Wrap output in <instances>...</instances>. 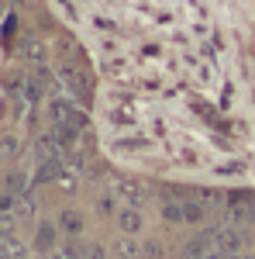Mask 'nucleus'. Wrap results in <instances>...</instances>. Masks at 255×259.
Here are the masks:
<instances>
[{
    "label": "nucleus",
    "instance_id": "1",
    "mask_svg": "<svg viewBox=\"0 0 255 259\" xmlns=\"http://www.w3.org/2000/svg\"><path fill=\"white\" fill-rule=\"evenodd\" d=\"M48 121L52 124H76V128H83V114L76 111V104L69 97H52L48 100Z\"/></svg>",
    "mask_w": 255,
    "mask_h": 259
},
{
    "label": "nucleus",
    "instance_id": "2",
    "mask_svg": "<svg viewBox=\"0 0 255 259\" xmlns=\"http://www.w3.org/2000/svg\"><path fill=\"white\" fill-rule=\"evenodd\" d=\"M214 245L221 252H241L245 235H241V228H235V225H217L214 228Z\"/></svg>",
    "mask_w": 255,
    "mask_h": 259
},
{
    "label": "nucleus",
    "instance_id": "3",
    "mask_svg": "<svg viewBox=\"0 0 255 259\" xmlns=\"http://www.w3.org/2000/svg\"><path fill=\"white\" fill-rule=\"evenodd\" d=\"M35 249H38L41 256L56 252V249H59V225H52V221H41L38 232H35Z\"/></svg>",
    "mask_w": 255,
    "mask_h": 259
},
{
    "label": "nucleus",
    "instance_id": "4",
    "mask_svg": "<svg viewBox=\"0 0 255 259\" xmlns=\"http://www.w3.org/2000/svg\"><path fill=\"white\" fill-rule=\"evenodd\" d=\"M211 242H214V228H207V232H200L196 239L186 242V249H183V259H203L211 252Z\"/></svg>",
    "mask_w": 255,
    "mask_h": 259
},
{
    "label": "nucleus",
    "instance_id": "5",
    "mask_svg": "<svg viewBox=\"0 0 255 259\" xmlns=\"http://www.w3.org/2000/svg\"><path fill=\"white\" fill-rule=\"evenodd\" d=\"M118 228L124 235H138V232H141V211H138L135 204H128V207L118 211Z\"/></svg>",
    "mask_w": 255,
    "mask_h": 259
},
{
    "label": "nucleus",
    "instance_id": "6",
    "mask_svg": "<svg viewBox=\"0 0 255 259\" xmlns=\"http://www.w3.org/2000/svg\"><path fill=\"white\" fill-rule=\"evenodd\" d=\"M66 169V159H38V173H35V183H52V180L62 177Z\"/></svg>",
    "mask_w": 255,
    "mask_h": 259
},
{
    "label": "nucleus",
    "instance_id": "7",
    "mask_svg": "<svg viewBox=\"0 0 255 259\" xmlns=\"http://www.w3.org/2000/svg\"><path fill=\"white\" fill-rule=\"evenodd\" d=\"M56 225H59V232H66L69 239H79V232H83V225H86V221H83L79 211H62Z\"/></svg>",
    "mask_w": 255,
    "mask_h": 259
},
{
    "label": "nucleus",
    "instance_id": "8",
    "mask_svg": "<svg viewBox=\"0 0 255 259\" xmlns=\"http://www.w3.org/2000/svg\"><path fill=\"white\" fill-rule=\"evenodd\" d=\"M207 214H211V207L203 200H183V221L186 225H203Z\"/></svg>",
    "mask_w": 255,
    "mask_h": 259
},
{
    "label": "nucleus",
    "instance_id": "9",
    "mask_svg": "<svg viewBox=\"0 0 255 259\" xmlns=\"http://www.w3.org/2000/svg\"><path fill=\"white\" fill-rule=\"evenodd\" d=\"M118 197H124L128 204H135V207H138V204L145 200V190L138 187L135 180H121V183H118Z\"/></svg>",
    "mask_w": 255,
    "mask_h": 259
},
{
    "label": "nucleus",
    "instance_id": "10",
    "mask_svg": "<svg viewBox=\"0 0 255 259\" xmlns=\"http://www.w3.org/2000/svg\"><path fill=\"white\" fill-rule=\"evenodd\" d=\"M114 252L121 259H141V242H135L131 235H124L121 242H114Z\"/></svg>",
    "mask_w": 255,
    "mask_h": 259
},
{
    "label": "nucleus",
    "instance_id": "11",
    "mask_svg": "<svg viewBox=\"0 0 255 259\" xmlns=\"http://www.w3.org/2000/svg\"><path fill=\"white\" fill-rule=\"evenodd\" d=\"M28 173H21V169H14V173H7V194L11 197H21V194H28Z\"/></svg>",
    "mask_w": 255,
    "mask_h": 259
},
{
    "label": "nucleus",
    "instance_id": "12",
    "mask_svg": "<svg viewBox=\"0 0 255 259\" xmlns=\"http://www.w3.org/2000/svg\"><path fill=\"white\" fill-rule=\"evenodd\" d=\"M56 259H86V245H79L76 239L62 242L59 249H56Z\"/></svg>",
    "mask_w": 255,
    "mask_h": 259
},
{
    "label": "nucleus",
    "instance_id": "13",
    "mask_svg": "<svg viewBox=\"0 0 255 259\" xmlns=\"http://www.w3.org/2000/svg\"><path fill=\"white\" fill-rule=\"evenodd\" d=\"M35 200H31V194H21V197H14V218L21 221H28V218H35Z\"/></svg>",
    "mask_w": 255,
    "mask_h": 259
},
{
    "label": "nucleus",
    "instance_id": "14",
    "mask_svg": "<svg viewBox=\"0 0 255 259\" xmlns=\"http://www.w3.org/2000/svg\"><path fill=\"white\" fill-rule=\"evenodd\" d=\"M162 221L166 225H183V200H166L162 204Z\"/></svg>",
    "mask_w": 255,
    "mask_h": 259
},
{
    "label": "nucleus",
    "instance_id": "15",
    "mask_svg": "<svg viewBox=\"0 0 255 259\" xmlns=\"http://www.w3.org/2000/svg\"><path fill=\"white\" fill-rule=\"evenodd\" d=\"M14 156H18V139L4 135L0 139V159H14Z\"/></svg>",
    "mask_w": 255,
    "mask_h": 259
},
{
    "label": "nucleus",
    "instance_id": "16",
    "mask_svg": "<svg viewBox=\"0 0 255 259\" xmlns=\"http://www.w3.org/2000/svg\"><path fill=\"white\" fill-rule=\"evenodd\" d=\"M141 259H162V242H141Z\"/></svg>",
    "mask_w": 255,
    "mask_h": 259
},
{
    "label": "nucleus",
    "instance_id": "17",
    "mask_svg": "<svg viewBox=\"0 0 255 259\" xmlns=\"http://www.w3.org/2000/svg\"><path fill=\"white\" fill-rule=\"evenodd\" d=\"M24 59L35 62V66H41V62H45V52H41V45H35V41H31V45L24 49Z\"/></svg>",
    "mask_w": 255,
    "mask_h": 259
},
{
    "label": "nucleus",
    "instance_id": "18",
    "mask_svg": "<svg viewBox=\"0 0 255 259\" xmlns=\"http://www.w3.org/2000/svg\"><path fill=\"white\" fill-rule=\"evenodd\" d=\"M196 200H203L207 207H217V204H221V197H217L214 190H200V194H196Z\"/></svg>",
    "mask_w": 255,
    "mask_h": 259
},
{
    "label": "nucleus",
    "instance_id": "19",
    "mask_svg": "<svg viewBox=\"0 0 255 259\" xmlns=\"http://www.w3.org/2000/svg\"><path fill=\"white\" fill-rule=\"evenodd\" d=\"M86 259H107V249L104 245H86Z\"/></svg>",
    "mask_w": 255,
    "mask_h": 259
},
{
    "label": "nucleus",
    "instance_id": "20",
    "mask_svg": "<svg viewBox=\"0 0 255 259\" xmlns=\"http://www.w3.org/2000/svg\"><path fill=\"white\" fill-rule=\"evenodd\" d=\"M100 211H104V214H114V197H111V194L100 197Z\"/></svg>",
    "mask_w": 255,
    "mask_h": 259
},
{
    "label": "nucleus",
    "instance_id": "21",
    "mask_svg": "<svg viewBox=\"0 0 255 259\" xmlns=\"http://www.w3.org/2000/svg\"><path fill=\"white\" fill-rule=\"evenodd\" d=\"M238 259H255V256H238Z\"/></svg>",
    "mask_w": 255,
    "mask_h": 259
}]
</instances>
